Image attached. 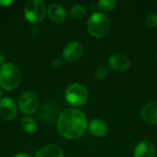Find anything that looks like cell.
<instances>
[{
	"label": "cell",
	"mask_w": 157,
	"mask_h": 157,
	"mask_svg": "<svg viewBox=\"0 0 157 157\" xmlns=\"http://www.w3.org/2000/svg\"><path fill=\"white\" fill-rule=\"evenodd\" d=\"M70 14L73 17L75 18H82L86 15V8L81 5H75L70 9Z\"/></svg>",
	"instance_id": "e0dca14e"
},
{
	"label": "cell",
	"mask_w": 157,
	"mask_h": 157,
	"mask_svg": "<svg viewBox=\"0 0 157 157\" xmlns=\"http://www.w3.org/2000/svg\"><path fill=\"white\" fill-rule=\"evenodd\" d=\"M20 126L22 130L27 133H32L37 130L36 121L29 117H22L20 119Z\"/></svg>",
	"instance_id": "2e32d148"
},
{
	"label": "cell",
	"mask_w": 157,
	"mask_h": 157,
	"mask_svg": "<svg viewBox=\"0 0 157 157\" xmlns=\"http://www.w3.org/2000/svg\"><path fill=\"white\" fill-rule=\"evenodd\" d=\"M14 157H30V155H29L28 154H25V153H20V154L16 155Z\"/></svg>",
	"instance_id": "603a6c76"
},
{
	"label": "cell",
	"mask_w": 157,
	"mask_h": 157,
	"mask_svg": "<svg viewBox=\"0 0 157 157\" xmlns=\"http://www.w3.org/2000/svg\"><path fill=\"white\" fill-rule=\"evenodd\" d=\"M17 107L10 98H4L0 100V116L6 121H11L17 116Z\"/></svg>",
	"instance_id": "ba28073f"
},
{
	"label": "cell",
	"mask_w": 157,
	"mask_h": 157,
	"mask_svg": "<svg viewBox=\"0 0 157 157\" xmlns=\"http://www.w3.org/2000/svg\"><path fill=\"white\" fill-rule=\"evenodd\" d=\"M87 127L86 115L77 109H67L59 117L57 130L67 139H77L82 136Z\"/></svg>",
	"instance_id": "6da1fadb"
},
{
	"label": "cell",
	"mask_w": 157,
	"mask_h": 157,
	"mask_svg": "<svg viewBox=\"0 0 157 157\" xmlns=\"http://www.w3.org/2000/svg\"><path fill=\"white\" fill-rule=\"evenodd\" d=\"M48 17L53 22H63L66 18V11L63 6L59 4H52L47 9Z\"/></svg>",
	"instance_id": "30bf717a"
},
{
	"label": "cell",
	"mask_w": 157,
	"mask_h": 157,
	"mask_svg": "<svg viewBox=\"0 0 157 157\" xmlns=\"http://www.w3.org/2000/svg\"><path fill=\"white\" fill-rule=\"evenodd\" d=\"M20 80V72L15 64L6 63L0 67V86L5 90L10 91L17 88Z\"/></svg>",
	"instance_id": "7a4b0ae2"
},
{
	"label": "cell",
	"mask_w": 157,
	"mask_h": 157,
	"mask_svg": "<svg viewBox=\"0 0 157 157\" xmlns=\"http://www.w3.org/2000/svg\"><path fill=\"white\" fill-rule=\"evenodd\" d=\"M57 112L58 109L55 106V104L49 101L41 105L39 115L41 119H44L46 121H52L56 117Z\"/></svg>",
	"instance_id": "4fadbf2b"
},
{
	"label": "cell",
	"mask_w": 157,
	"mask_h": 157,
	"mask_svg": "<svg viewBox=\"0 0 157 157\" xmlns=\"http://www.w3.org/2000/svg\"><path fill=\"white\" fill-rule=\"evenodd\" d=\"M83 55V46L78 41L69 42L63 49V58L70 63L78 61Z\"/></svg>",
	"instance_id": "52a82bcc"
},
{
	"label": "cell",
	"mask_w": 157,
	"mask_h": 157,
	"mask_svg": "<svg viewBox=\"0 0 157 157\" xmlns=\"http://www.w3.org/2000/svg\"><path fill=\"white\" fill-rule=\"evenodd\" d=\"M18 108L24 114L34 113L39 106V98L37 95L31 91L23 92L18 98Z\"/></svg>",
	"instance_id": "8992f818"
},
{
	"label": "cell",
	"mask_w": 157,
	"mask_h": 157,
	"mask_svg": "<svg viewBox=\"0 0 157 157\" xmlns=\"http://www.w3.org/2000/svg\"><path fill=\"white\" fill-rule=\"evenodd\" d=\"M4 60H5V56H4V54L0 52V65L3 63V62H4Z\"/></svg>",
	"instance_id": "cb8c5ba5"
},
{
	"label": "cell",
	"mask_w": 157,
	"mask_h": 157,
	"mask_svg": "<svg viewBox=\"0 0 157 157\" xmlns=\"http://www.w3.org/2000/svg\"><path fill=\"white\" fill-rule=\"evenodd\" d=\"M155 57H156V60H157V52H156V54H155Z\"/></svg>",
	"instance_id": "484cf974"
},
{
	"label": "cell",
	"mask_w": 157,
	"mask_h": 157,
	"mask_svg": "<svg viewBox=\"0 0 157 157\" xmlns=\"http://www.w3.org/2000/svg\"><path fill=\"white\" fill-rule=\"evenodd\" d=\"M52 66L53 67V68H61L62 66H63V61H62V59L61 58H55V59H53L52 60Z\"/></svg>",
	"instance_id": "44dd1931"
},
{
	"label": "cell",
	"mask_w": 157,
	"mask_h": 157,
	"mask_svg": "<svg viewBox=\"0 0 157 157\" xmlns=\"http://www.w3.org/2000/svg\"><path fill=\"white\" fill-rule=\"evenodd\" d=\"M99 9L103 12H109L116 6V1L114 0H102L98 2Z\"/></svg>",
	"instance_id": "ac0fdd59"
},
{
	"label": "cell",
	"mask_w": 157,
	"mask_h": 157,
	"mask_svg": "<svg viewBox=\"0 0 157 157\" xmlns=\"http://www.w3.org/2000/svg\"><path fill=\"white\" fill-rule=\"evenodd\" d=\"M155 154L154 144L147 141L140 143L134 150V157H155Z\"/></svg>",
	"instance_id": "7c38bea8"
},
{
	"label": "cell",
	"mask_w": 157,
	"mask_h": 157,
	"mask_svg": "<svg viewBox=\"0 0 157 157\" xmlns=\"http://www.w3.org/2000/svg\"><path fill=\"white\" fill-rule=\"evenodd\" d=\"M12 3H13V1H11V0H0V7L7 6Z\"/></svg>",
	"instance_id": "7402d4cb"
},
{
	"label": "cell",
	"mask_w": 157,
	"mask_h": 157,
	"mask_svg": "<svg viewBox=\"0 0 157 157\" xmlns=\"http://www.w3.org/2000/svg\"><path fill=\"white\" fill-rule=\"evenodd\" d=\"M109 66L116 71H124L130 66V60L123 54H115L109 58Z\"/></svg>",
	"instance_id": "8fae6325"
},
{
	"label": "cell",
	"mask_w": 157,
	"mask_h": 157,
	"mask_svg": "<svg viewBox=\"0 0 157 157\" xmlns=\"http://www.w3.org/2000/svg\"><path fill=\"white\" fill-rule=\"evenodd\" d=\"M145 24L148 28H156L157 14H152V15L148 16L145 19Z\"/></svg>",
	"instance_id": "ffe728a7"
},
{
	"label": "cell",
	"mask_w": 157,
	"mask_h": 157,
	"mask_svg": "<svg viewBox=\"0 0 157 157\" xmlns=\"http://www.w3.org/2000/svg\"><path fill=\"white\" fill-rule=\"evenodd\" d=\"M46 14L45 4L40 0H30L26 3L24 15L28 21L36 24L43 20Z\"/></svg>",
	"instance_id": "277c9868"
},
{
	"label": "cell",
	"mask_w": 157,
	"mask_h": 157,
	"mask_svg": "<svg viewBox=\"0 0 157 157\" xmlns=\"http://www.w3.org/2000/svg\"><path fill=\"white\" fill-rule=\"evenodd\" d=\"M141 115L145 122L153 125L157 124V101H153L145 105Z\"/></svg>",
	"instance_id": "9c48e42d"
},
{
	"label": "cell",
	"mask_w": 157,
	"mask_h": 157,
	"mask_svg": "<svg viewBox=\"0 0 157 157\" xmlns=\"http://www.w3.org/2000/svg\"><path fill=\"white\" fill-rule=\"evenodd\" d=\"M35 157H64L63 150L56 144H48L39 150Z\"/></svg>",
	"instance_id": "5bb4252c"
},
{
	"label": "cell",
	"mask_w": 157,
	"mask_h": 157,
	"mask_svg": "<svg viewBox=\"0 0 157 157\" xmlns=\"http://www.w3.org/2000/svg\"><path fill=\"white\" fill-rule=\"evenodd\" d=\"M89 132L94 136H103L107 132V123L99 119L93 120L89 124Z\"/></svg>",
	"instance_id": "9a60e30c"
},
{
	"label": "cell",
	"mask_w": 157,
	"mask_h": 157,
	"mask_svg": "<svg viewBox=\"0 0 157 157\" xmlns=\"http://www.w3.org/2000/svg\"><path fill=\"white\" fill-rule=\"evenodd\" d=\"M88 98V92L86 88L80 84H73L69 86L65 91L66 101L75 107L83 106Z\"/></svg>",
	"instance_id": "5b68a950"
},
{
	"label": "cell",
	"mask_w": 157,
	"mask_h": 157,
	"mask_svg": "<svg viewBox=\"0 0 157 157\" xmlns=\"http://www.w3.org/2000/svg\"><path fill=\"white\" fill-rule=\"evenodd\" d=\"M109 20L103 13H93L87 21V30L95 38H102L109 30Z\"/></svg>",
	"instance_id": "3957f363"
},
{
	"label": "cell",
	"mask_w": 157,
	"mask_h": 157,
	"mask_svg": "<svg viewBox=\"0 0 157 157\" xmlns=\"http://www.w3.org/2000/svg\"><path fill=\"white\" fill-rule=\"evenodd\" d=\"M1 96H2V90L0 89V98H1Z\"/></svg>",
	"instance_id": "d4e9b609"
},
{
	"label": "cell",
	"mask_w": 157,
	"mask_h": 157,
	"mask_svg": "<svg viewBox=\"0 0 157 157\" xmlns=\"http://www.w3.org/2000/svg\"><path fill=\"white\" fill-rule=\"evenodd\" d=\"M108 73H109V69H108L106 66L101 65V66H99L98 68L96 69L94 75H95V77H96L97 79L101 80V79H104V78L108 75Z\"/></svg>",
	"instance_id": "d6986e66"
}]
</instances>
